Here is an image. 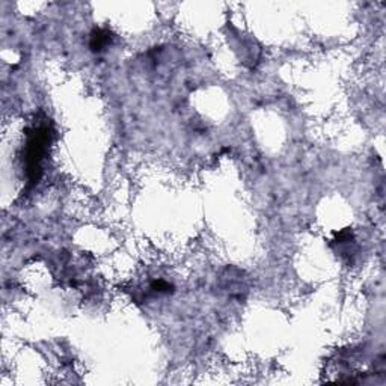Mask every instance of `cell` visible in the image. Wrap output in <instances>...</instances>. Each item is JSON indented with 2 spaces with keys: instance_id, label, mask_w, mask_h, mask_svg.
<instances>
[{
  "instance_id": "obj_1",
  "label": "cell",
  "mask_w": 386,
  "mask_h": 386,
  "mask_svg": "<svg viewBox=\"0 0 386 386\" xmlns=\"http://www.w3.org/2000/svg\"><path fill=\"white\" fill-rule=\"evenodd\" d=\"M109 43H110V36H109L107 32H104V30H97V32H94L92 40H91V47H92V50L100 52V50H103Z\"/></svg>"
}]
</instances>
